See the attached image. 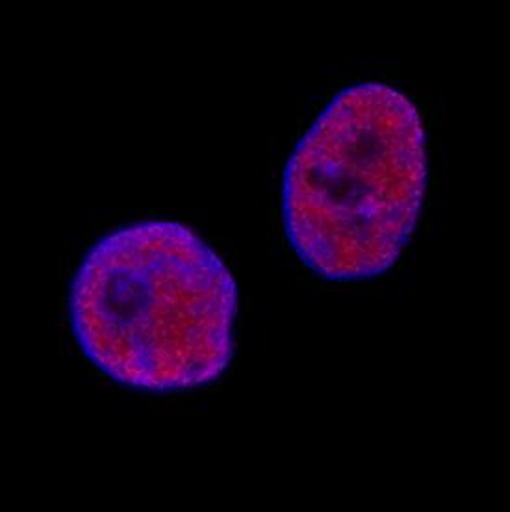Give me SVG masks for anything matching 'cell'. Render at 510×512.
<instances>
[{"label":"cell","mask_w":510,"mask_h":512,"mask_svg":"<svg viewBox=\"0 0 510 512\" xmlns=\"http://www.w3.org/2000/svg\"><path fill=\"white\" fill-rule=\"evenodd\" d=\"M427 190L416 104L364 82L338 93L297 143L282 184L295 253L327 281H366L397 262Z\"/></svg>","instance_id":"2"},{"label":"cell","mask_w":510,"mask_h":512,"mask_svg":"<svg viewBox=\"0 0 510 512\" xmlns=\"http://www.w3.org/2000/svg\"><path fill=\"white\" fill-rule=\"evenodd\" d=\"M238 290L192 229L143 221L104 236L69 292L78 346L104 375L167 394L214 383L234 357Z\"/></svg>","instance_id":"1"}]
</instances>
